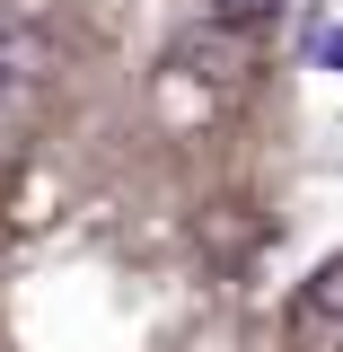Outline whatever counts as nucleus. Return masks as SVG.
<instances>
[{"label": "nucleus", "instance_id": "obj_1", "mask_svg": "<svg viewBox=\"0 0 343 352\" xmlns=\"http://www.w3.org/2000/svg\"><path fill=\"white\" fill-rule=\"evenodd\" d=\"M0 352H273V247L36 141L0 159Z\"/></svg>", "mask_w": 343, "mask_h": 352}, {"label": "nucleus", "instance_id": "obj_2", "mask_svg": "<svg viewBox=\"0 0 343 352\" xmlns=\"http://www.w3.org/2000/svg\"><path fill=\"white\" fill-rule=\"evenodd\" d=\"M273 352H343V247L273 291Z\"/></svg>", "mask_w": 343, "mask_h": 352}]
</instances>
